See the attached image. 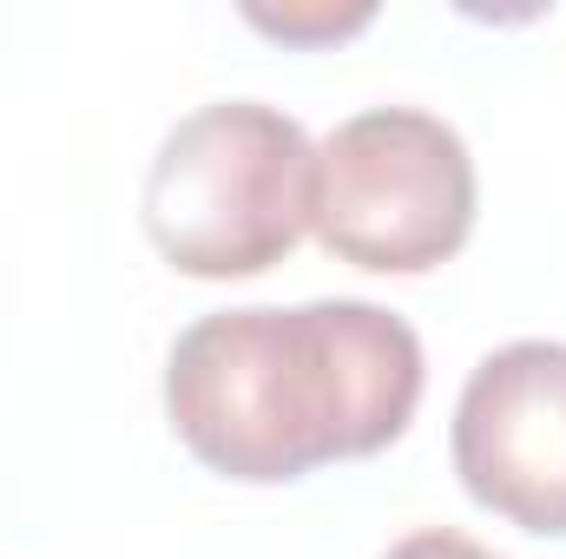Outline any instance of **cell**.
<instances>
[{"label": "cell", "mask_w": 566, "mask_h": 559, "mask_svg": "<svg viewBox=\"0 0 566 559\" xmlns=\"http://www.w3.org/2000/svg\"><path fill=\"white\" fill-rule=\"evenodd\" d=\"M422 382V336L382 303H244L171 342L165 415L211 474L271 487L402 441Z\"/></svg>", "instance_id": "1"}, {"label": "cell", "mask_w": 566, "mask_h": 559, "mask_svg": "<svg viewBox=\"0 0 566 559\" xmlns=\"http://www.w3.org/2000/svg\"><path fill=\"white\" fill-rule=\"evenodd\" d=\"M310 231L329 257L382 277H422L474 231L468 139L422 106L349 113L316 145Z\"/></svg>", "instance_id": "3"}, {"label": "cell", "mask_w": 566, "mask_h": 559, "mask_svg": "<svg viewBox=\"0 0 566 559\" xmlns=\"http://www.w3.org/2000/svg\"><path fill=\"white\" fill-rule=\"evenodd\" d=\"M448 447L474 507L566 540V342L527 336L481 356L461 382Z\"/></svg>", "instance_id": "4"}, {"label": "cell", "mask_w": 566, "mask_h": 559, "mask_svg": "<svg viewBox=\"0 0 566 559\" xmlns=\"http://www.w3.org/2000/svg\"><path fill=\"white\" fill-rule=\"evenodd\" d=\"M244 20H251L258 33H271V40L323 46V40H343V33H356V27H369L376 7H369V0H349V7H336V0H316V7H258V0H251Z\"/></svg>", "instance_id": "5"}, {"label": "cell", "mask_w": 566, "mask_h": 559, "mask_svg": "<svg viewBox=\"0 0 566 559\" xmlns=\"http://www.w3.org/2000/svg\"><path fill=\"white\" fill-rule=\"evenodd\" d=\"M382 559H501V553L481 547V540H468V534H454V527H422V534L396 540Z\"/></svg>", "instance_id": "6"}, {"label": "cell", "mask_w": 566, "mask_h": 559, "mask_svg": "<svg viewBox=\"0 0 566 559\" xmlns=\"http://www.w3.org/2000/svg\"><path fill=\"white\" fill-rule=\"evenodd\" d=\"M310 133L264 99L191 106L145 165V238L185 277H258L310 231Z\"/></svg>", "instance_id": "2"}]
</instances>
